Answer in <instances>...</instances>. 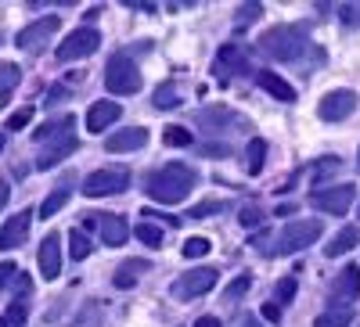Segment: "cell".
Wrapping results in <instances>:
<instances>
[{
    "label": "cell",
    "mask_w": 360,
    "mask_h": 327,
    "mask_svg": "<svg viewBox=\"0 0 360 327\" xmlns=\"http://www.w3.org/2000/svg\"><path fill=\"white\" fill-rule=\"evenodd\" d=\"M144 270H148V262H144V259H130V262H123V266L115 270L112 284L127 291V288H134V284H137V274H144Z\"/></svg>",
    "instance_id": "7402d4cb"
},
{
    "label": "cell",
    "mask_w": 360,
    "mask_h": 327,
    "mask_svg": "<svg viewBox=\"0 0 360 327\" xmlns=\"http://www.w3.org/2000/svg\"><path fill=\"white\" fill-rule=\"evenodd\" d=\"M353 198H356V191H353L349 184H335V187L314 191V194H310V205H314L317 213H324V216H346L349 205H353Z\"/></svg>",
    "instance_id": "52a82bcc"
},
{
    "label": "cell",
    "mask_w": 360,
    "mask_h": 327,
    "mask_svg": "<svg viewBox=\"0 0 360 327\" xmlns=\"http://www.w3.org/2000/svg\"><path fill=\"white\" fill-rule=\"evenodd\" d=\"M356 112V94L353 91H332V94H324L321 105H317V115L324 119V123H342V119H349Z\"/></svg>",
    "instance_id": "9c48e42d"
},
{
    "label": "cell",
    "mask_w": 360,
    "mask_h": 327,
    "mask_svg": "<svg viewBox=\"0 0 360 327\" xmlns=\"http://www.w3.org/2000/svg\"><path fill=\"white\" fill-rule=\"evenodd\" d=\"M37 266L44 281H58V274H62V237H58L54 230L40 241V252H37Z\"/></svg>",
    "instance_id": "8fae6325"
},
{
    "label": "cell",
    "mask_w": 360,
    "mask_h": 327,
    "mask_svg": "<svg viewBox=\"0 0 360 327\" xmlns=\"http://www.w3.org/2000/svg\"><path fill=\"white\" fill-rule=\"evenodd\" d=\"M263 316L278 323V320H281V306H274V302H266V306H263Z\"/></svg>",
    "instance_id": "b9f144b4"
},
{
    "label": "cell",
    "mask_w": 360,
    "mask_h": 327,
    "mask_svg": "<svg viewBox=\"0 0 360 327\" xmlns=\"http://www.w3.org/2000/svg\"><path fill=\"white\" fill-rule=\"evenodd\" d=\"M238 220H242V227H256L259 223V209H256V205H249V209H242V216H238Z\"/></svg>",
    "instance_id": "ab89813d"
},
{
    "label": "cell",
    "mask_w": 360,
    "mask_h": 327,
    "mask_svg": "<svg viewBox=\"0 0 360 327\" xmlns=\"http://www.w3.org/2000/svg\"><path fill=\"white\" fill-rule=\"evenodd\" d=\"M224 209H227V201H220V198H209V201L195 205V209H188V216H191V220H205V216H213V213H224Z\"/></svg>",
    "instance_id": "4dcf8cb0"
},
{
    "label": "cell",
    "mask_w": 360,
    "mask_h": 327,
    "mask_svg": "<svg viewBox=\"0 0 360 327\" xmlns=\"http://www.w3.org/2000/svg\"><path fill=\"white\" fill-rule=\"evenodd\" d=\"M356 166H360V159H356Z\"/></svg>",
    "instance_id": "c3c4849f"
},
{
    "label": "cell",
    "mask_w": 360,
    "mask_h": 327,
    "mask_svg": "<svg viewBox=\"0 0 360 327\" xmlns=\"http://www.w3.org/2000/svg\"><path fill=\"white\" fill-rule=\"evenodd\" d=\"M4 144H8V140H4V133H0V152H4Z\"/></svg>",
    "instance_id": "bcb514c9"
},
{
    "label": "cell",
    "mask_w": 360,
    "mask_h": 327,
    "mask_svg": "<svg viewBox=\"0 0 360 327\" xmlns=\"http://www.w3.org/2000/svg\"><path fill=\"white\" fill-rule=\"evenodd\" d=\"M217 277H220V274L213 270V266H198V270L180 274L169 291L176 295V299H198V295H205V291L217 288Z\"/></svg>",
    "instance_id": "ba28073f"
},
{
    "label": "cell",
    "mask_w": 360,
    "mask_h": 327,
    "mask_svg": "<svg viewBox=\"0 0 360 327\" xmlns=\"http://www.w3.org/2000/svg\"><path fill=\"white\" fill-rule=\"evenodd\" d=\"M198 184V173L184 162H169L162 169H152L148 173V180H144V194L159 201V205H176V201H184Z\"/></svg>",
    "instance_id": "6da1fadb"
},
{
    "label": "cell",
    "mask_w": 360,
    "mask_h": 327,
    "mask_svg": "<svg viewBox=\"0 0 360 327\" xmlns=\"http://www.w3.org/2000/svg\"><path fill=\"white\" fill-rule=\"evenodd\" d=\"M8 194H11V191H8V184L0 180V209H4V205H8Z\"/></svg>",
    "instance_id": "ee69618b"
},
{
    "label": "cell",
    "mask_w": 360,
    "mask_h": 327,
    "mask_svg": "<svg viewBox=\"0 0 360 327\" xmlns=\"http://www.w3.org/2000/svg\"><path fill=\"white\" fill-rule=\"evenodd\" d=\"M72 327H101V306L98 302H86L79 309V316L72 320Z\"/></svg>",
    "instance_id": "f546056e"
},
{
    "label": "cell",
    "mask_w": 360,
    "mask_h": 327,
    "mask_svg": "<svg viewBox=\"0 0 360 327\" xmlns=\"http://www.w3.org/2000/svg\"><path fill=\"white\" fill-rule=\"evenodd\" d=\"M15 274H18V270H15L11 262H0V291H4V284H8V281H11Z\"/></svg>",
    "instance_id": "60d3db41"
},
{
    "label": "cell",
    "mask_w": 360,
    "mask_h": 327,
    "mask_svg": "<svg viewBox=\"0 0 360 327\" xmlns=\"http://www.w3.org/2000/svg\"><path fill=\"white\" fill-rule=\"evenodd\" d=\"M195 327H224V323H220L217 316H198V320H195Z\"/></svg>",
    "instance_id": "7bdbcfd3"
},
{
    "label": "cell",
    "mask_w": 360,
    "mask_h": 327,
    "mask_svg": "<svg viewBox=\"0 0 360 327\" xmlns=\"http://www.w3.org/2000/svg\"><path fill=\"white\" fill-rule=\"evenodd\" d=\"M25 323V302H11L4 320H0V327H22Z\"/></svg>",
    "instance_id": "d590c367"
},
{
    "label": "cell",
    "mask_w": 360,
    "mask_h": 327,
    "mask_svg": "<svg viewBox=\"0 0 360 327\" xmlns=\"http://www.w3.org/2000/svg\"><path fill=\"white\" fill-rule=\"evenodd\" d=\"M249 288H252V277H249V274H242V277H234V281L227 284L224 299H227V302H234V299H242V295H245Z\"/></svg>",
    "instance_id": "836d02e7"
},
{
    "label": "cell",
    "mask_w": 360,
    "mask_h": 327,
    "mask_svg": "<svg viewBox=\"0 0 360 327\" xmlns=\"http://www.w3.org/2000/svg\"><path fill=\"white\" fill-rule=\"evenodd\" d=\"M328 295H332V299L339 302V309H349V302L360 299V266H346V270L332 281Z\"/></svg>",
    "instance_id": "7c38bea8"
},
{
    "label": "cell",
    "mask_w": 360,
    "mask_h": 327,
    "mask_svg": "<svg viewBox=\"0 0 360 327\" xmlns=\"http://www.w3.org/2000/svg\"><path fill=\"white\" fill-rule=\"evenodd\" d=\"M29 123H33V108H18V112L8 119V130H25Z\"/></svg>",
    "instance_id": "74e56055"
},
{
    "label": "cell",
    "mask_w": 360,
    "mask_h": 327,
    "mask_svg": "<svg viewBox=\"0 0 360 327\" xmlns=\"http://www.w3.org/2000/svg\"><path fill=\"white\" fill-rule=\"evenodd\" d=\"M317 327H349L353 323V309H328L314 320Z\"/></svg>",
    "instance_id": "83f0119b"
},
{
    "label": "cell",
    "mask_w": 360,
    "mask_h": 327,
    "mask_svg": "<svg viewBox=\"0 0 360 327\" xmlns=\"http://www.w3.org/2000/svg\"><path fill=\"white\" fill-rule=\"evenodd\" d=\"M242 327H263V323H259L256 316H245V320H242Z\"/></svg>",
    "instance_id": "f6af8a7d"
},
{
    "label": "cell",
    "mask_w": 360,
    "mask_h": 327,
    "mask_svg": "<svg viewBox=\"0 0 360 327\" xmlns=\"http://www.w3.org/2000/svg\"><path fill=\"white\" fill-rule=\"evenodd\" d=\"M162 140H166L169 147H188V144H191L195 137H191V130H184V126H166Z\"/></svg>",
    "instance_id": "d6a6232c"
},
{
    "label": "cell",
    "mask_w": 360,
    "mask_h": 327,
    "mask_svg": "<svg viewBox=\"0 0 360 327\" xmlns=\"http://www.w3.org/2000/svg\"><path fill=\"white\" fill-rule=\"evenodd\" d=\"M134 237H137V241H144L148 248H162V227H155V223H137L134 227Z\"/></svg>",
    "instance_id": "4316f807"
},
{
    "label": "cell",
    "mask_w": 360,
    "mask_h": 327,
    "mask_svg": "<svg viewBox=\"0 0 360 327\" xmlns=\"http://www.w3.org/2000/svg\"><path fill=\"white\" fill-rule=\"evenodd\" d=\"M18 79H22L18 65H0V108L11 105V91L18 86Z\"/></svg>",
    "instance_id": "cb8c5ba5"
},
{
    "label": "cell",
    "mask_w": 360,
    "mask_h": 327,
    "mask_svg": "<svg viewBox=\"0 0 360 327\" xmlns=\"http://www.w3.org/2000/svg\"><path fill=\"white\" fill-rule=\"evenodd\" d=\"M256 79H259L263 91H266L270 98H278L281 105H292V101H295V86H292V83H285L278 72H259Z\"/></svg>",
    "instance_id": "d6986e66"
},
{
    "label": "cell",
    "mask_w": 360,
    "mask_h": 327,
    "mask_svg": "<svg viewBox=\"0 0 360 327\" xmlns=\"http://www.w3.org/2000/svg\"><path fill=\"white\" fill-rule=\"evenodd\" d=\"M0 47H4V36H0Z\"/></svg>",
    "instance_id": "7dc6e473"
},
{
    "label": "cell",
    "mask_w": 360,
    "mask_h": 327,
    "mask_svg": "<svg viewBox=\"0 0 360 327\" xmlns=\"http://www.w3.org/2000/svg\"><path fill=\"white\" fill-rule=\"evenodd\" d=\"M213 72L220 76V83H227L234 72H249V58L238 44H224L217 51V62H213Z\"/></svg>",
    "instance_id": "4fadbf2b"
},
{
    "label": "cell",
    "mask_w": 360,
    "mask_h": 327,
    "mask_svg": "<svg viewBox=\"0 0 360 327\" xmlns=\"http://www.w3.org/2000/svg\"><path fill=\"white\" fill-rule=\"evenodd\" d=\"M72 126H76V119H72V115H62V119H54V123H44L40 130H33V140L47 144V140H54V137H62V133H69Z\"/></svg>",
    "instance_id": "603a6c76"
},
{
    "label": "cell",
    "mask_w": 360,
    "mask_h": 327,
    "mask_svg": "<svg viewBox=\"0 0 360 327\" xmlns=\"http://www.w3.org/2000/svg\"><path fill=\"white\" fill-rule=\"evenodd\" d=\"M353 245H360V227H342V230L332 237V245H324V255H328V259H339V255H346Z\"/></svg>",
    "instance_id": "ffe728a7"
},
{
    "label": "cell",
    "mask_w": 360,
    "mask_h": 327,
    "mask_svg": "<svg viewBox=\"0 0 360 327\" xmlns=\"http://www.w3.org/2000/svg\"><path fill=\"white\" fill-rule=\"evenodd\" d=\"M148 144V130L144 126H130V130H115L105 137V152L119 155V152H141Z\"/></svg>",
    "instance_id": "9a60e30c"
},
{
    "label": "cell",
    "mask_w": 360,
    "mask_h": 327,
    "mask_svg": "<svg viewBox=\"0 0 360 327\" xmlns=\"http://www.w3.org/2000/svg\"><path fill=\"white\" fill-rule=\"evenodd\" d=\"M105 86L119 98H130L141 91V69L130 62L127 54H112L108 58V69H105Z\"/></svg>",
    "instance_id": "277c9868"
},
{
    "label": "cell",
    "mask_w": 360,
    "mask_h": 327,
    "mask_svg": "<svg viewBox=\"0 0 360 327\" xmlns=\"http://www.w3.org/2000/svg\"><path fill=\"white\" fill-rule=\"evenodd\" d=\"M263 15V4H242V8H238V25H249V22H256Z\"/></svg>",
    "instance_id": "8d00e7d4"
},
{
    "label": "cell",
    "mask_w": 360,
    "mask_h": 327,
    "mask_svg": "<svg viewBox=\"0 0 360 327\" xmlns=\"http://www.w3.org/2000/svg\"><path fill=\"white\" fill-rule=\"evenodd\" d=\"M130 187V169L123 166H108V169H98L83 180V194L86 198H108V194H123Z\"/></svg>",
    "instance_id": "5b68a950"
},
{
    "label": "cell",
    "mask_w": 360,
    "mask_h": 327,
    "mask_svg": "<svg viewBox=\"0 0 360 327\" xmlns=\"http://www.w3.org/2000/svg\"><path fill=\"white\" fill-rule=\"evenodd\" d=\"M339 18L346 25H360V4H339Z\"/></svg>",
    "instance_id": "f35d334b"
},
{
    "label": "cell",
    "mask_w": 360,
    "mask_h": 327,
    "mask_svg": "<svg viewBox=\"0 0 360 327\" xmlns=\"http://www.w3.org/2000/svg\"><path fill=\"white\" fill-rule=\"evenodd\" d=\"M295 274H285L281 281H278V288H274V299H270V302H274V306H285V302H292L295 299Z\"/></svg>",
    "instance_id": "f1b7e54d"
},
{
    "label": "cell",
    "mask_w": 360,
    "mask_h": 327,
    "mask_svg": "<svg viewBox=\"0 0 360 327\" xmlns=\"http://www.w3.org/2000/svg\"><path fill=\"white\" fill-rule=\"evenodd\" d=\"M90 248H94V245H90V237H86L83 230H72V245H69L72 259H76V262H79V259H86V255H90Z\"/></svg>",
    "instance_id": "e575fe53"
},
{
    "label": "cell",
    "mask_w": 360,
    "mask_h": 327,
    "mask_svg": "<svg viewBox=\"0 0 360 327\" xmlns=\"http://www.w3.org/2000/svg\"><path fill=\"white\" fill-rule=\"evenodd\" d=\"M79 147V140L72 137V130L69 133H62V137H54V140H47V147H44V155L37 159V169H54L62 159H69L72 152Z\"/></svg>",
    "instance_id": "2e32d148"
},
{
    "label": "cell",
    "mask_w": 360,
    "mask_h": 327,
    "mask_svg": "<svg viewBox=\"0 0 360 327\" xmlns=\"http://www.w3.org/2000/svg\"><path fill=\"white\" fill-rule=\"evenodd\" d=\"M209 248H213V245H209V237H188L180 252H184V259H202V255H209Z\"/></svg>",
    "instance_id": "1f68e13d"
},
{
    "label": "cell",
    "mask_w": 360,
    "mask_h": 327,
    "mask_svg": "<svg viewBox=\"0 0 360 327\" xmlns=\"http://www.w3.org/2000/svg\"><path fill=\"white\" fill-rule=\"evenodd\" d=\"M321 234H324L321 220H295V223H288V227L278 234V245L270 248V252H274V255H295V252L310 248Z\"/></svg>",
    "instance_id": "3957f363"
},
{
    "label": "cell",
    "mask_w": 360,
    "mask_h": 327,
    "mask_svg": "<svg viewBox=\"0 0 360 327\" xmlns=\"http://www.w3.org/2000/svg\"><path fill=\"white\" fill-rule=\"evenodd\" d=\"M259 51L274 62H295L307 51V29L299 25H274L259 36Z\"/></svg>",
    "instance_id": "7a4b0ae2"
},
{
    "label": "cell",
    "mask_w": 360,
    "mask_h": 327,
    "mask_svg": "<svg viewBox=\"0 0 360 327\" xmlns=\"http://www.w3.org/2000/svg\"><path fill=\"white\" fill-rule=\"evenodd\" d=\"M245 169H249V176H259L263 173V159H266V140L263 137H252L249 140V147H245Z\"/></svg>",
    "instance_id": "d4e9b609"
},
{
    "label": "cell",
    "mask_w": 360,
    "mask_h": 327,
    "mask_svg": "<svg viewBox=\"0 0 360 327\" xmlns=\"http://www.w3.org/2000/svg\"><path fill=\"white\" fill-rule=\"evenodd\" d=\"M29 223H33V213L22 209V213H15L4 227H0V252L18 248V245L25 241V234H29Z\"/></svg>",
    "instance_id": "5bb4252c"
},
{
    "label": "cell",
    "mask_w": 360,
    "mask_h": 327,
    "mask_svg": "<svg viewBox=\"0 0 360 327\" xmlns=\"http://www.w3.org/2000/svg\"><path fill=\"white\" fill-rule=\"evenodd\" d=\"M98 47H101V33L90 29V25H83V29H76V33H69L62 44H58L54 58L58 62H79V58H90Z\"/></svg>",
    "instance_id": "8992f818"
},
{
    "label": "cell",
    "mask_w": 360,
    "mask_h": 327,
    "mask_svg": "<svg viewBox=\"0 0 360 327\" xmlns=\"http://www.w3.org/2000/svg\"><path fill=\"white\" fill-rule=\"evenodd\" d=\"M98 234H101V245L108 248H119L130 237V223L123 216H115V213H101L98 216Z\"/></svg>",
    "instance_id": "e0dca14e"
},
{
    "label": "cell",
    "mask_w": 360,
    "mask_h": 327,
    "mask_svg": "<svg viewBox=\"0 0 360 327\" xmlns=\"http://www.w3.org/2000/svg\"><path fill=\"white\" fill-rule=\"evenodd\" d=\"M152 105H155V108H162V112H166V108H176V105H180L176 83H169V79H166V83H159V86H155V94H152Z\"/></svg>",
    "instance_id": "484cf974"
},
{
    "label": "cell",
    "mask_w": 360,
    "mask_h": 327,
    "mask_svg": "<svg viewBox=\"0 0 360 327\" xmlns=\"http://www.w3.org/2000/svg\"><path fill=\"white\" fill-rule=\"evenodd\" d=\"M72 198V180H62V184H58L47 198H44V205H40V216L44 220H51L58 209H65V201Z\"/></svg>",
    "instance_id": "44dd1931"
},
{
    "label": "cell",
    "mask_w": 360,
    "mask_h": 327,
    "mask_svg": "<svg viewBox=\"0 0 360 327\" xmlns=\"http://www.w3.org/2000/svg\"><path fill=\"white\" fill-rule=\"evenodd\" d=\"M123 115V108H119L115 101H98V105H90V112H86V130L90 133H101V130H108L115 119Z\"/></svg>",
    "instance_id": "ac0fdd59"
},
{
    "label": "cell",
    "mask_w": 360,
    "mask_h": 327,
    "mask_svg": "<svg viewBox=\"0 0 360 327\" xmlns=\"http://www.w3.org/2000/svg\"><path fill=\"white\" fill-rule=\"evenodd\" d=\"M58 15H47V18H37V22H29L22 33L15 36V47H22V51H37L40 44H47L54 33H58Z\"/></svg>",
    "instance_id": "30bf717a"
}]
</instances>
